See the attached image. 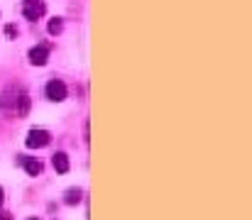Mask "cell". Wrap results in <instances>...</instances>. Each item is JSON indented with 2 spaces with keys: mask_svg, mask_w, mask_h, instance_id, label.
<instances>
[{
  "mask_svg": "<svg viewBox=\"0 0 252 220\" xmlns=\"http://www.w3.org/2000/svg\"><path fill=\"white\" fill-rule=\"evenodd\" d=\"M47 12V2L44 0H22V15L30 22H37L39 17H44Z\"/></svg>",
  "mask_w": 252,
  "mask_h": 220,
  "instance_id": "6da1fadb",
  "label": "cell"
},
{
  "mask_svg": "<svg viewBox=\"0 0 252 220\" xmlns=\"http://www.w3.org/2000/svg\"><path fill=\"white\" fill-rule=\"evenodd\" d=\"M47 98L49 100H54V103H62V100H66V83L64 81H59V78H52L49 83H47Z\"/></svg>",
  "mask_w": 252,
  "mask_h": 220,
  "instance_id": "7a4b0ae2",
  "label": "cell"
},
{
  "mask_svg": "<svg viewBox=\"0 0 252 220\" xmlns=\"http://www.w3.org/2000/svg\"><path fill=\"white\" fill-rule=\"evenodd\" d=\"M49 142H52V135L47 130H30V135L25 140V145L30 147V149H42V147H47Z\"/></svg>",
  "mask_w": 252,
  "mask_h": 220,
  "instance_id": "3957f363",
  "label": "cell"
},
{
  "mask_svg": "<svg viewBox=\"0 0 252 220\" xmlns=\"http://www.w3.org/2000/svg\"><path fill=\"white\" fill-rule=\"evenodd\" d=\"M49 44H37V47H32L30 49V64L32 66H44L47 64V59H49Z\"/></svg>",
  "mask_w": 252,
  "mask_h": 220,
  "instance_id": "277c9868",
  "label": "cell"
},
{
  "mask_svg": "<svg viewBox=\"0 0 252 220\" xmlns=\"http://www.w3.org/2000/svg\"><path fill=\"white\" fill-rule=\"evenodd\" d=\"M20 164L25 166V171H27L30 176H39V174H42V161L34 159V157H20Z\"/></svg>",
  "mask_w": 252,
  "mask_h": 220,
  "instance_id": "5b68a950",
  "label": "cell"
},
{
  "mask_svg": "<svg viewBox=\"0 0 252 220\" xmlns=\"http://www.w3.org/2000/svg\"><path fill=\"white\" fill-rule=\"evenodd\" d=\"M52 166L57 169V174H66V171H69V157H66L64 152H57V154L52 157Z\"/></svg>",
  "mask_w": 252,
  "mask_h": 220,
  "instance_id": "8992f818",
  "label": "cell"
},
{
  "mask_svg": "<svg viewBox=\"0 0 252 220\" xmlns=\"http://www.w3.org/2000/svg\"><path fill=\"white\" fill-rule=\"evenodd\" d=\"M81 198H84V191L81 189H69L66 196H64V203L66 206H76V203H81Z\"/></svg>",
  "mask_w": 252,
  "mask_h": 220,
  "instance_id": "52a82bcc",
  "label": "cell"
},
{
  "mask_svg": "<svg viewBox=\"0 0 252 220\" xmlns=\"http://www.w3.org/2000/svg\"><path fill=\"white\" fill-rule=\"evenodd\" d=\"M47 30H49V34H52V37H59V34L64 32V20H62V17H54V20H49Z\"/></svg>",
  "mask_w": 252,
  "mask_h": 220,
  "instance_id": "ba28073f",
  "label": "cell"
},
{
  "mask_svg": "<svg viewBox=\"0 0 252 220\" xmlns=\"http://www.w3.org/2000/svg\"><path fill=\"white\" fill-rule=\"evenodd\" d=\"M5 37H7V39H15V37H17V27H15V25H7V27H5Z\"/></svg>",
  "mask_w": 252,
  "mask_h": 220,
  "instance_id": "9c48e42d",
  "label": "cell"
},
{
  "mask_svg": "<svg viewBox=\"0 0 252 220\" xmlns=\"http://www.w3.org/2000/svg\"><path fill=\"white\" fill-rule=\"evenodd\" d=\"M2 201H5V198H2V189H0V206H2Z\"/></svg>",
  "mask_w": 252,
  "mask_h": 220,
  "instance_id": "30bf717a",
  "label": "cell"
},
{
  "mask_svg": "<svg viewBox=\"0 0 252 220\" xmlns=\"http://www.w3.org/2000/svg\"><path fill=\"white\" fill-rule=\"evenodd\" d=\"M27 220H39V218H27Z\"/></svg>",
  "mask_w": 252,
  "mask_h": 220,
  "instance_id": "8fae6325",
  "label": "cell"
}]
</instances>
